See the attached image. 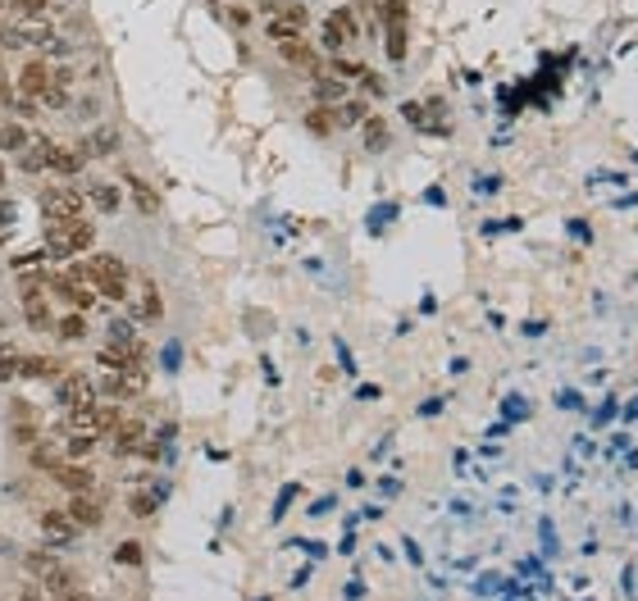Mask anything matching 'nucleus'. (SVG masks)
Here are the masks:
<instances>
[{
  "instance_id": "nucleus-44",
  "label": "nucleus",
  "mask_w": 638,
  "mask_h": 601,
  "mask_svg": "<svg viewBox=\"0 0 638 601\" xmlns=\"http://www.w3.org/2000/svg\"><path fill=\"white\" fill-rule=\"evenodd\" d=\"M19 601H42V596H37V592H33V587H28V592H24V596H19Z\"/></svg>"
},
{
  "instance_id": "nucleus-21",
  "label": "nucleus",
  "mask_w": 638,
  "mask_h": 601,
  "mask_svg": "<svg viewBox=\"0 0 638 601\" xmlns=\"http://www.w3.org/2000/svg\"><path fill=\"white\" fill-rule=\"evenodd\" d=\"M319 46H324L329 55H338V51H347V46H352V33H347V28L329 15V19H324V28H319Z\"/></svg>"
},
{
  "instance_id": "nucleus-9",
  "label": "nucleus",
  "mask_w": 638,
  "mask_h": 601,
  "mask_svg": "<svg viewBox=\"0 0 638 601\" xmlns=\"http://www.w3.org/2000/svg\"><path fill=\"white\" fill-rule=\"evenodd\" d=\"M51 478H55V488H65L69 497H74V492H96V474H92L87 465H74V460H60V465L51 469Z\"/></svg>"
},
{
  "instance_id": "nucleus-43",
  "label": "nucleus",
  "mask_w": 638,
  "mask_h": 601,
  "mask_svg": "<svg viewBox=\"0 0 638 601\" xmlns=\"http://www.w3.org/2000/svg\"><path fill=\"white\" fill-rule=\"evenodd\" d=\"M55 601H87V596H83V592H74V587H69V592H60V596H55Z\"/></svg>"
},
{
  "instance_id": "nucleus-38",
  "label": "nucleus",
  "mask_w": 638,
  "mask_h": 601,
  "mask_svg": "<svg viewBox=\"0 0 638 601\" xmlns=\"http://www.w3.org/2000/svg\"><path fill=\"white\" fill-rule=\"evenodd\" d=\"M128 510H133V515H137V519H146V515H151V510H155V497H146V492H137V497H133V501H128Z\"/></svg>"
},
{
  "instance_id": "nucleus-2",
  "label": "nucleus",
  "mask_w": 638,
  "mask_h": 601,
  "mask_svg": "<svg viewBox=\"0 0 638 601\" xmlns=\"http://www.w3.org/2000/svg\"><path fill=\"white\" fill-rule=\"evenodd\" d=\"M379 19H384V51L393 64H406V42H411V0H379Z\"/></svg>"
},
{
  "instance_id": "nucleus-25",
  "label": "nucleus",
  "mask_w": 638,
  "mask_h": 601,
  "mask_svg": "<svg viewBox=\"0 0 638 601\" xmlns=\"http://www.w3.org/2000/svg\"><path fill=\"white\" fill-rule=\"evenodd\" d=\"M46 155H51V142H28V146L19 151V169H24V173H42V169H46Z\"/></svg>"
},
{
  "instance_id": "nucleus-32",
  "label": "nucleus",
  "mask_w": 638,
  "mask_h": 601,
  "mask_svg": "<svg viewBox=\"0 0 638 601\" xmlns=\"http://www.w3.org/2000/svg\"><path fill=\"white\" fill-rule=\"evenodd\" d=\"M28 142H33V133L24 123H5V128H0V146H5V151H24Z\"/></svg>"
},
{
  "instance_id": "nucleus-6",
  "label": "nucleus",
  "mask_w": 638,
  "mask_h": 601,
  "mask_svg": "<svg viewBox=\"0 0 638 601\" xmlns=\"http://www.w3.org/2000/svg\"><path fill=\"white\" fill-rule=\"evenodd\" d=\"M55 392H60V406H65V410H78V406H96V401H101L96 383H92L87 374H74V369L55 379Z\"/></svg>"
},
{
  "instance_id": "nucleus-37",
  "label": "nucleus",
  "mask_w": 638,
  "mask_h": 601,
  "mask_svg": "<svg viewBox=\"0 0 638 601\" xmlns=\"http://www.w3.org/2000/svg\"><path fill=\"white\" fill-rule=\"evenodd\" d=\"M334 19H338V24L352 33V42H361V24H356V15H352L347 5H338V10H334Z\"/></svg>"
},
{
  "instance_id": "nucleus-28",
  "label": "nucleus",
  "mask_w": 638,
  "mask_h": 601,
  "mask_svg": "<svg viewBox=\"0 0 638 601\" xmlns=\"http://www.w3.org/2000/svg\"><path fill=\"white\" fill-rule=\"evenodd\" d=\"M96 451V433H69L65 438V460H87Z\"/></svg>"
},
{
  "instance_id": "nucleus-36",
  "label": "nucleus",
  "mask_w": 638,
  "mask_h": 601,
  "mask_svg": "<svg viewBox=\"0 0 638 601\" xmlns=\"http://www.w3.org/2000/svg\"><path fill=\"white\" fill-rule=\"evenodd\" d=\"M142 560H146L142 542H119V565H142Z\"/></svg>"
},
{
  "instance_id": "nucleus-26",
  "label": "nucleus",
  "mask_w": 638,
  "mask_h": 601,
  "mask_svg": "<svg viewBox=\"0 0 638 601\" xmlns=\"http://www.w3.org/2000/svg\"><path fill=\"white\" fill-rule=\"evenodd\" d=\"M305 128L314 133V137H329L338 123H334V105H314V110H305Z\"/></svg>"
},
{
  "instance_id": "nucleus-5",
  "label": "nucleus",
  "mask_w": 638,
  "mask_h": 601,
  "mask_svg": "<svg viewBox=\"0 0 638 601\" xmlns=\"http://www.w3.org/2000/svg\"><path fill=\"white\" fill-rule=\"evenodd\" d=\"M83 205H87V192H78V187H69V182L42 192V219H78Z\"/></svg>"
},
{
  "instance_id": "nucleus-8",
  "label": "nucleus",
  "mask_w": 638,
  "mask_h": 601,
  "mask_svg": "<svg viewBox=\"0 0 638 601\" xmlns=\"http://www.w3.org/2000/svg\"><path fill=\"white\" fill-rule=\"evenodd\" d=\"M46 83H51V64H46L42 55L24 60V69H19V96L42 101V96H46Z\"/></svg>"
},
{
  "instance_id": "nucleus-22",
  "label": "nucleus",
  "mask_w": 638,
  "mask_h": 601,
  "mask_svg": "<svg viewBox=\"0 0 638 601\" xmlns=\"http://www.w3.org/2000/svg\"><path fill=\"white\" fill-rule=\"evenodd\" d=\"M365 119H370V105L365 101H338L334 105V123L338 128H361Z\"/></svg>"
},
{
  "instance_id": "nucleus-14",
  "label": "nucleus",
  "mask_w": 638,
  "mask_h": 601,
  "mask_svg": "<svg viewBox=\"0 0 638 601\" xmlns=\"http://www.w3.org/2000/svg\"><path fill=\"white\" fill-rule=\"evenodd\" d=\"M37 528H42L46 542H74V537H78V524L69 519V510H42Z\"/></svg>"
},
{
  "instance_id": "nucleus-46",
  "label": "nucleus",
  "mask_w": 638,
  "mask_h": 601,
  "mask_svg": "<svg viewBox=\"0 0 638 601\" xmlns=\"http://www.w3.org/2000/svg\"><path fill=\"white\" fill-rule=\"evenodd\" d=\"M0 187H5V164H0Z\"/></svg>"
},
{
  "instance_id": "nucleus-40",
  "label": "nucleus",
  "mask_w": 638,
  "mask_h": 601,
  "mask_svg": "<svg viewBox=\"0 0 638 601\" xmlns=\"http://www.w3.org/2000/svg\"><path fill=\"white\" fill-rule=\"evenodd\" d=\"M228 19H233L237 28H251V10H246V5H233V10H228Z\"/></svg>"
},
{
  "instance_id": "nucleus-10",
  "label": "nucleus",
  "mask_w": 638,
  "mask_h": 601,
  "mask_svg": "<svg viewBox=\"0 0 638 601\" xmlns=\"http://www.w3.org/2000/svg\"><path fill=\"white\" fill-rule=\"evenodd\" d=\"M260 15H264V19H283V24L296 28V33L310 28V10L301 5V0H260Z\"/></svg>"
},
{
  "instance_id": "nucleus-24",
  "label": "nucleus",
  "mask_w": 638,
  "mask_h": 601,
  "mask_svg": "<svg viewBox=\"0 0 638 601\" xmlns=\"http://www.w3.org/2000/svg\"><path fill=\"white\" fill-rule=\"evenodd\" d=\"M28 456H33V465H37V469H46V474H51V469L65 460V442H42V438H37V442L28 447Z\"/></svg>"
},
{
  "instance_id": "nucleus-16",
  "label": "nucleus",
  "mask_w": 638,
  "mask_h": 601,
  "mask_svg": "<svg viewBox=\"0 0 638 601\" xmlns=\"http://www.w3.org/2000/svg\"><path fill=\"white\" fill-rule=\"evenodd\" d=\"M69 101H74V69H51V83H46L42 105H51V110H69Z\"/></svg>"
},
{
  "instance_id": "nucleus-39",
  "label": "nucleus",
  "mask_w": 638,
  "mask_h": 601,
  "mask_svg": "<svg viewBox=\"0 0 638 601\" xmlns=\"http://www.w3.org/2000/svg\"><path fill=\"white\" fill-rule=\"evenodd\" d=\"M361 87H365L370 96H384V78H379V74H370V69H365V78H361Z\"/></svg>"
},
{
  "instance_id": "nucleus-33",
  "label": "nucleus",
  "mask_w": 638,
  "mask_h": 601,
  "mask_svg": "<svg viewBox=\"0 0 638 601\" xmlns=\"http://www.w3.org/2000/svg\"><path fill=\"white\" fill-rule=\"evenodd\" d=\"M42 260H46V251H24V255H15V273L19 278H42Z\"/></svg>"
},
{
  "instance_id": "nucleus-4",
  "label": "nucleus",
  "mask_w": 638,
  "mask_h": 601,
  "mask_svg": "<svg viewBox=\"0 0 638 601\" xmlns=\"http://www.w3.org/2000/svg\"><path fill=\"white\" fill-rule=\"evenodd\" d=\"M24 565H28V574H33V578H37V583H42V587H46L51 596H60V592H69V587H74L69 569H65V565H60V560H55L51 551H33V556H28Z\"/></svg>"
},
{
  "instance_id": "nucleus-12",
  "label": "nucleus",
  "mask_w": 638,
  "mask_h": 601,
  "mask_svg": "<svg viewBox=\"0 0 638 601\" xmlns=\"http://www.w3.org/2000/svg\"><path fill=\"white\" fill-rule=\"evenodd\" d=\"M69 519H74L78 528H96V524L105 519L101 497H96V492H74V497H69Z\"/></svg>"
},
{
  "instance_id": "nucleus-27",
  "label": "nucleus",
  "mask_w": 638,
  "mask_h": 601,
  "mask_svg": "<svg viewBox=\"0 0 638 601\" xmlns=\"http://www.w3.org/2000/svg\"><path fill=\"white\" fill-rule=\"evenodd\" d=\"M55 333H60L65 342H83V338H87V320H83V310H69L65 320H55Z\"/></svg>"
},
{
  "instance_id": "nucleus-17",
  "label": "nucleus",
  "mask_w": 638,
  "mask_h": 601,
  "mask_svg": "<svg viewBox=\"0 0 638 601\" xmlns=\"http://www.w3.org/2000/svg\"><path fill=\"white\" fill-rule=\"evenodd\" d=\"M310 87H314V101L319 105H338V101H347V78H338V74H310Z\"/></svg>"
},
{
  "instance_id": "nucleus-13",
  "label": "nucleus",
  "mask_w": 638,
  "mask_h": 601,
  "mask_svg": "<svg viewBox=\"0 0 638 601\" xmlns=\"http://www.w3.org/2000/svg\"><path fill=\"white\" fill-rule=\"evenodd\" d=\"M83 164H87V155H83L78 146H55V142H51L46 169H55V173H60L65 182H69V178H78V173H83Z\"/></svg>"
},
{
  "instance_id": "nucleus-34",
  "label": "nucleus",
  "mask_w": 638,
  "mask_h": 601,
  "mask_svg": "<svg viewBox=\"0 0 638 601\" xmlns=\"http://www.w3.org/2000/svg\"><path fill=\"white\" fill-rule=\"evenodd\" d=\"M119 419H124V410H119V406H105V401L96 406V433H101V438H110Z\"/></svg>"
},
{
  "instance_id": "nucleus-30",
  "label": "nucleus",
  "mask_w": 638,
  "mask_h": 601,
  "mask_svg": "<svg viewBox=\"0 0 638 601\" xmlns=\"http://www.w3.org/2000/svg\"><path fill=\"white\" fill-rule=\"evenodd\" d=\"M10 5L19 10L24 24H46V15H51V0H10Z\"/></svg>"
},
{
  "instance_id": "nucleus-23",
  "label": "nucleus",
  "mask_w": 638,
  "mask_h": 601,
  "mask_svg": "<svg viewBox=\"0 0 638 601\" xmlns=\"http://www.w3.org/2000/svg\"><path fill=\"white\" fill-rule=\"evenodd\" d=\"M128 187H133V205H137L142 214H160V192H155L151 182H142L137 173H128Z\"/></svg>"
},
{
  "instance_id": "nucleus-20",
  "label": "nucleus",
  "mask_w": 638,
  "mask_h": 601,
  "mask_svg": "<svg viewBox=\"0 0 638 601\" xmlns=\"http://www.w3.org/2000/svg\"><path fill=\"white\" fill-rule=\"evenodd\" d=\"M19 374H24V379H60L65 365L51 360V356H24V360H19Z\"/></svg>"
},
{
  "instance_id": "nucleus-42",
  "label": "nucleus",
  "mask_w": 638,
  "mask_h": 601,
  "mask_svg": "<svg viewBox=\"0 0 638 601\" xmlns=\"http://www.w3.org/2000/svg\"><path fill=\"white\" fill-rule=\"evenodd\" d=\"M10 101H15V87L5 83V74H0V105H10Z\"/></svg>"
},
{
  "instance_id": "nucleus-35",
  "label": "nucleus",
  "mask_w": 638,
  "mask_h": 601,
  "mask_svg": "<svg viewBox=\"0 0 638 601\" xmlns=\"http://www.w3.org/2000/svg\"><path fill=\"white\" fill-rule=\"evenodd\" d=\"M264 37L278 46V42H292V37H305V33H296V28H287L283 19H264Z\"/></svg>"
},
{
  "instance_id": "nucleus-1",
  "label": "nucleus",
  "mask_w": 638,
  "mask_h": 601,
  "mask_svg": "<svg viewBox=\"0 0 638 601\" xmlns=\"http://www.w3.org/2000/svg\"><path fill=\"white\" fill-rule=\"evenodd\" d=\"M96 241V223H87L83 214L78 219H46V251L55 260H74L83 251H92Z\"/></svg>"
},
{
  "instance_id": "nucleus-41",
  "label": "nucleus",
  "mask_w": 638,
  "mask_h": 601,
  "mask_svg": "<svg viewBox=\"0 0 638 601\" xmlns=\"http://www.w3.org/2000/svg\"><path fill=\"white\" fill-rule=\"evenodd\" d=\"M19 374V360H10V356H0V383H5V379H15Z\"/></svg>"
},
{
  "instance_id": "nucleus-7",
  "label": "nucleus",
  "mask_w": 638,
  "mask_h": 601,
  "mask_svg": "<svg viewBox=\"0 0 638 601\" xmlns=\"http://www.w3.org/2000/svg\"><path fill=\"white\" fill-rule=\"evenodd\" d=\"M19 287H24V320L33 329H55V315H51V300L42 291V278H19Z\"/></svg>"
},
{
  "instance_id": "nucleus-11",
  "label": "nucleus",
  "mask_w": 638,
  "mask_h": 601,
  "mask_svg": "<svg viewBox=\"0 0 638 601\" xmlns=\"http://www.w3.org/2000/svg\"><path fill=\"white\" fill-rule=\"evenodd\" d=\"M142 442H146V424H142L137 415H124V419L115 424V433H110V447H115V456L142 451Z\"/></svg>"
},
{
  "instance_id": "nucleus-19",
  "label": "nucleus",
  "mask_w": 638,
  "mask_h": 601,
  "mask_svg": "<svg viewBox=\"0 0 638 601\" xmlns=\"http://www.w3.org/2000/svg\"><path fill=\"white\" fill-rule=\"evenodd\" d=\"M137 320H146V324H160V320H164V300H160V291H155L151 278H142V306H137Z\"/></svg>"
},
{
  "instance_id": "nucleus-18",
  "label": "nucleus",
  "mask_w": 638,
  "mask_h": 601,
  "mask_svg": "<svg viewBox=\"0 0 638 601\" xmlns=\"http://www.w3.org/2000/svg\"><path fill=\"white\" fill-rule=\"evenodd\" d=\"M78 151H83L87 160H105V155L119 151V133H115V128H92V133L78 142Z\"/></svg>"
},
{
  "instance_id": "nucleus-15",
  "label": "nucleus",
  "mask_w": 638,
  "mask_h": 601,
  "mask_svg": "<svg viewBox=\"0 0 638 601\" xmlns=\"http://www.w3.org/2000/svg\"><path fill=\"white\" fill-rule=\"evenodd\" d=\"M278 55H283L287 64H296V69H310V74H319V51H314V42H305V37L278 42Z\"/></svg>"
},
{
  "instance_id": "nucleus-3",
  "label": "nucleus",
  "mask_w": 638,
  "mask_h": 601,
  "mask_svg": "<svg viewBox=\"0 0 638 601\" xmlns=\"http://www.w3.org/2000/svg\"><path fill=\"white\" fill-rule=\"evenodd\" d=\"M46 282H51V291H55L60 300H69V310H83V315H87V310L96 306V287H92L87 278H78L74 269H65V273H51Z\"/></svg>"
},
{
  "instance_id": "nucleus-45",
  "label": "nucleus",
  "mask_w": 638,
  "mask_h": 601,
  "mask_svg": "<svg viewBox=\"0 0 638 601\" xmlns=\"http://www.w3.org/2000/svg\"><path fill=\"white\" fill-rule=\"evenodd\" d=\"M10 15V0H0V19H5Z\"/></svg>"
},
{
  "instance_id": "nucleus-29",
  "label": "nucleus",
  "mask_w": 638,
  "mask_h": 601,
  "mask_svg": "<svg viewBox=\"0 0 638 601\" xmlns=\"http://www.w3.org/2000/svg\"><path fill=\"white\" fill-rule=\"evenodd\" d=\"M87 201L96 205V210H119V187L115 182H92V192H87Z\"/></svg>"
},
{
  "instance_id": "nucleus-31",
  "label": "nucleus",
  "mask_w": 638,
  "mask_h": 601,
  "mask_svg": "<svg viewBox=\"0 0 638 601\" xmlns=\"http://www.w3.org/2000/svg\"><path fill=\"white\" fill-rule=\"evenodd\" d=\"M361 128H365V146H370V151H384V146H388V123H384L379 114H370Z\"/></svg>"
}]
</instances>
